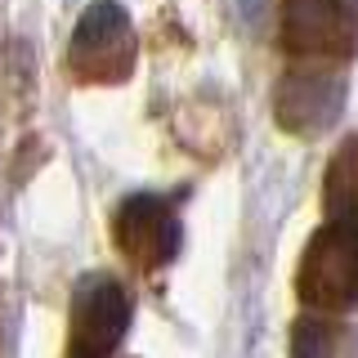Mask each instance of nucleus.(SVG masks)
Instances as JSON below:
<instances>
[{
  "label": "nucleus",
  "instance_id": "obj_4",
  "mask_svg": "<svg viewBox=\"0 0 358 358\" xmlns=\"http://www.w3.org/2000/svg\"><path fill=\"white\" fill-rule=\"evenodd\" d=\"M67 63L81 81H126L134 67V27L126 5L117 0H94L72 27V50Z\"/></svg>",
  "mask_w": 358,
  "mask_h": 358
},
{
  "label": "nucleus",
  "instance_id": "obj_6",
  "mask_svg": "<svg viewBox=\"0 0 358 358\" xmlns=\"http://www.w3.org/2000/svg\"><path fill=\"white\" fill-rule=\"evenodd\" d=\"M112 242L121 246L130 264L139 268H162L171 264L184 246V229L179 215L171 210V201L152 197V193H134L121 201V210L112 215Z\"/></svg>",
  "mask_w": 358,
  "mask_h": 358
},
{
  "label": "nucleus",
  "instance_id": "obj_9",
  "mask_svg": "<svg viewBox=\"0 0 358 358\" xmlns=\"http://www.w3.org/2000/svg\"><path fill=\"white\" fill-rule=\"evenodd\" d=\"M264 5H268V0H238V14L246 22H260L264 18Z\"/></svg>",
  "mask_w": 358,
  "mask_h": 358
},
{
  "label": "nucleus",
  "instance_id": "obj_2",
  "mask_svg": "<svg viewBox=\"0 0 358 358\" xmlns=\"http://www.w3.org/2000/svg\"><path fill=\"white\" fill-rule=\"evenodd\" d=\"M130 291L112 273H85L67 313V358H112L130 331Z\"/></svg>",
  "mask_w": 358,
  "mask_h": 358
},
{
  "label": "nucleus",
  "instance_id": "obj_1",
  "mask_svg": "<svg viewBox=\"0 0 358 358\" xmlns=\"http://www.w3.org/2000/svg\"><path fill=\"white\" fill-rule=\"evenodd\" d=\"M296 296L322 313H345L358 305V224L327 220L305 242L296 268Z\"/></svg>",
  "mask_w": 358,
  "mask_h": 358
},
{
  "label": "nucleus",
  "instance_id": "obj_3",
  "mask_svg": "<svg viewBox=\"0 0 358 358\" xmlns=\"http://www.w3.org/2000/svg\"><path fill=\"white\" fill-rule=\"evenodd\" d=\"M345 94H350V81H345L341 63L296 59V67H287L273 94L278 126L300 134V139H313V134L336 126V117L345 112Z\"/></svg>",
  "mask_w": 358,
  "mask_h": 358
},
{
  "label": "nucleus",
  "instance_id": "obj_8",
  "mask_svg": "<svg viewBox=\"0 0 358 358\" xmlns=\"http://www.w3.org/2000/svg\"><path fill=\"white\" fill-rule=\"evenodd\" d=\"M291 358H341V327L327 318H300L291 327Z\"/></svg>",
  "mask_w": 358,
  "mask_h": 358
},
{
  "label": "nucleus",
  "instance_id": "obj_5",
  "mask_svg": "<svg viewBox=\"0 0 358 358\" xmlns=\"http://www.w3.org/2000/svg\"><path fill=\"white\" fill-rule=\"evenodd\" d=\"M282 45L291 59H350L358 45V0H282Z\"/></svg>",
  "mask_w": 358,
  "mask_h": 358
},
{
  "label": "nucleus",
  "instance_id": "obj_7",
  "mask_svg": "<svg viewBox=\"0 0 358 358\" xmlns=\"http://www.w3.org/2000/svg\"><path fill=\"white\" fill-rule=\"evenodd\" d=\"M322 210L327 220L358 224V139H345L322 175Z\"/></svg>",
  "mask_w": 358,
  "mask_h": 358
}]
</instances>
